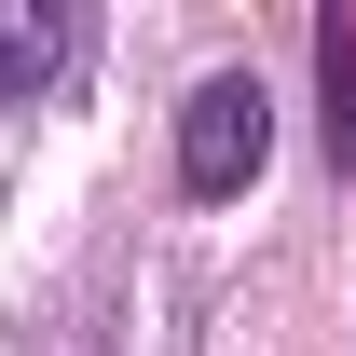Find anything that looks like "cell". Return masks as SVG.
<instances>
[{
  "instance_id": "obj_1",
  "label": "cell",
  "mask_w": 356,
  "mask_h": 356,
  "mask_svg": "<svg viewBox=\"0 0 356 356\" xmlns=\"http://www.w3.org/2000/svg\"><path fill=\"white\" fill-rule=\"evenodd\" d=\"M261 165H274V96H261V69H206V83L178 96V192H192V206H233Z\"/></svg>"
},
{
  "instance_id": "obj_3",
  "label": "cell",
  "mask_w": 356,
  "mask_h": 356,
  "mask_svg": "<svg viewBox=\"0 0 356 356\" xmlns=\"http://www.w3.org/2000/svg\"><path fill=\"white\" fill-rule=\"evenodd\" d=\"M315 83H329V151L356 165V28L343 14H315Z\"/></svg>"
},
{
  "instance_id": "obj_2",
  "label": "cell",
  "mask_w": 356,
  "mask_h": 356,
  "mask_svg": "<svg viewBox=\"0 0 356 356\" xmlns=\"http://www.w3.org/2000/svg\"><path fill=\"white\" fill-rule=\"evenodd\" d=\"M83 42H96V14H83V0H14V14H0V110H42V96H69Z\"/></svg>"
}]
</instances>
